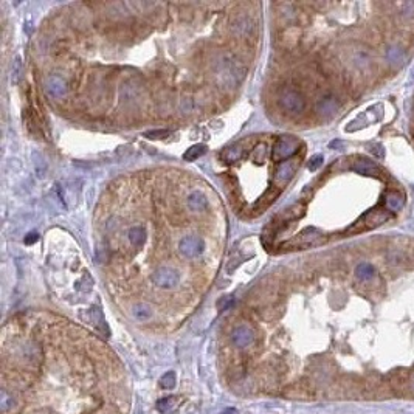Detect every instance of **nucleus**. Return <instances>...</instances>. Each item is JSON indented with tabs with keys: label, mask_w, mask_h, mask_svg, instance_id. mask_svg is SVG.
<instances>
[{
	"label": "nucleus",
	"mask_w": 414,
	"mask_h": 414,
	"mask_svg": "<svg viewBox=\"0 0 414 414\" xmlns=\"http://www.w3.org/2000/svg\"><path fill=\"white\" fill-rule=\"evenodd\" d=\"M206 205H208V200H206V197L202 192L194 191L192 194H189L188 206H189L191 211H203L206 208Z\"/></svg>",
	"instance_id": "obj_12"
},
{
	"label": "nucleus",
	"mask_w": 414,
	"mask_h": 414,
	"mask_svg": "<svg viewBox=\"0 0 414 414\" xmlns=\"http://www.w3.org/2000/svg\"><path fill=\"white\" fill-rule=\"evenodd\" d=\"M389 219V213L382 210V208H376L368 211L363 217H360L349 230L347 233H360V231H366V230H373L376 227H380L382 224H385Z\"/></svg>",
	"instance_id": "obj_2"
},
{
	"label": "nucleus",
	"mask_w": 414,
	"mask_h": 414,
	"mask_svg": "<svg viewBox=\"0 0 414 414\" xmlns=\"http://www.w3.org/2000/svg\"><path fill=\"white\" fill-rule=\"evenodd\" d=\"M206 152V146H203V144H195V146H192V147H189L185 154H183V159L186 160V162H194V160H197L199 157H202V155Z\"/></svg>",
	"instance_id": "obj_19"
},
{
	"label": "nucleus",
	"mask_w": 414,
	"mask_h": 414,
	"mask_svg": "<svg viewBox=\"0 0 414 414\" xmlns=\"http://www.w3.org/2000/svg\"><path fill=\"white\" fill-rule=\"evenodd\" d=\"M371 152L376 155V159H379V160H383L385 159V149L380 144H374L371 147Z\"/></svg>",
	"instance_id": "obj_26"
},
{
	"label": "nucleus",
	"mask_w": 414,
	"mask_h": 414,
	"mask_svg": "<svg viewBox=\"0 0 414 414\" xmlns=\"http://www.w3.org/2000/svg\"><path fill=\"white\" fill-rule=\"evenodd\" d=\"M132 314H134V317H135L138 321H146V320H149V317L152 315V310H150V307H149L147 304L140 302V304L134 306Z\"/></svg>",
	"instance_id": "obj_18"
},
{
	"label": "nucleus",
	"mask_w": 414,
	"mask_h": 414,
	"mask_svg": "<svg viewBox=\"0 0 414 414\" xmlns=\"http://www.w3.org/2000/svg\"><path fill=\"white\" fill-rule=\"evenodd\" d=\"M10 405L13 406V400L8 397L7 391L2 389V394H0V409H2V412H7L8 408H10Z\"/></svg>",
	"instance_id": "obj_22"
},
{
	"label": "nucleus",
	"mask_w": 414,
	"mask_h": 414,
	"mask_svg": "<svg viewBox=\"0 0 414 414\" xmlns=\"http://www.w3.org/2000/svg\"><path fill=\"white\" fill-rule=\"evenodd\" d=\"M279 104L289 114H299L304 109V99H302V96L298 92H295V90H286L281 95V98H279Z\"/></svg>",
	"instance_id": "obj_5"
},
{
	"label": "nucleus",
	"mask_w": 414,
	"mask_h": 414,
	"mask_svg": "<svg viewBox=\"0 0 414 414\" xmlns=\"http://www.w3.org/2000/svg\"><path fill=\"white\" fill-rule=\"evenodd\" d=\"M298 150V140L292 137H281L273 147V159L276 162H281L284 159H289Z\"/></svg>",
	"instance_id": "obj_4"
},
{
	"label": "nucleus",
	"mask_w": 414,
	"mask_h": 414,
	"mask_svg": "<svg viewBox=\"0 0 414 414\" xmlns=\"http://www.w3.org/2000/svg\"><path fill=\"white\" fill-rule=\"evenodd\" d=\"M203 247H205L203 241L197 236H186L179 244L180 253L186 257H197L203 251Z\"/></svg>",
	"instance_id": "obj_6"
},
{
	"label": "nucleus",
	"mask_w": 414,
	"mask_h": 414,
	"mask_svg": "<svg viewBox=\"0 0 414 414\" xmlns=\"http://www.w3.org/2000/svg\"><path fill=\"white\" fill-rule=\"evenodd\" d=\"M127 237L130 241V244L137 248L143 247V244L146 242V230L143 227H132L127 233Z\"/></svg>",
	"instance_id": "obj_13"
},
{
	"label": "nucleus",
	"mask_w": 414,
	"mask_h": 414,
	"mask_svg": "<svg viewBox=\"0 0 414 414\" xmlns=\"http://www.w3.org/2000/svg\"><path fill=\"white\" fill-rule=\"evenodd\" d=\"M37 237H39V234L31 233V234H28V236L25 237V244H33V242H36V241H37Z\"/></svg>",
	"instance_id": "obj_28"
},
{
	"label": "nucleus",
	"mask_w": 414,
	"mask_h": 414,
	"mask_svg": "<svg viewBox=\"0 0 414 414\" xmlns=\"http://www.w3.org/2000/svg\"><path fill=\"white\" fill-rule=\"evenodd\" d=\"M241 152H242L241 147H231V149H228V150L224 154V157H225V160H228V162H234V160H237V159L241 157Z\"/></svg>",
	"instance_id": "obj_23"
},
{
	"label": "nucleus",
	"mask_w": 414,
	"mask_h": 414,
	"mask_svg": "<svg viewBox=\"0 0 414 414\" xmlns=\"http://www.w3.org/2000/svg\"><path fill=\"white\" fill-rule=\"evenodd\" d=\"M152 281L155 286H159L162 289H172L174 286L179 284L180 276L174 269L169 267H162L159 270H155L152 273Z\"/></svg>",
	"instance_id": "obj_3"
},
{
	"label": "nucleus",
	"mask_w": 414,
	"mask_h": 414,
	"mask_svg": "<svg viewBox=\"0 0 414 414\" xmlns=\"http://www.w3.org/2000/svg\"><path fill=\"white\" fill-rule=\"evenodd\" d=\"M385 203H386V208L391 211V213H397L403 208L405 205V199L400 192L397 191H389L385 197Z\"/></svg>",
	"instance_id": "obj_10"
},
{
	"label": "nucleus",
	"mask_w": 414,
	"mask_h": 414,
	"mask_svg": "<svg viewBox=\"0 0 414 414\" xmlns=\"http://www.w3.org/2000/svg\"><path fill=\"white\" fill-rule=\"evenodd\" d=\"M278 194H279V189H270V191H267L264 195H263V199L259 200L256 203V211H261L263 213V210H266V208H269L270 206V203H273L275 202V199L278 197Z\"/></svg>",
	"instance_id": "obj_17"
},
{
	"label": "nucleus",
	"mask_w": 414,
	"mask_h": 414,
	"mask_svg": "<svg viewBox=\"0 0 414 414\" xmlns=\"http://www.w3.org/2000/svg\"><path fill=\"white\" fill-rule=\"evenodd\" d=\"M351 169L358 172V174H363V176H369V177H380L382 176V171L369 160H357L351 165Z\"/></svg>",
	"instance_id": "obj_7"
},
{
	"label": "nucleus",
	"mask_w": 414,
	"mask_h": 414,
	"mask_svg": "<svg viewBox=\"0 0 414 414\" xmlns=\"http://www.w3.org/2000/svg\"><path fill=\"white\" fill-rule=\"evenodd\" d=\"M296 163L295 162H284V163H279V166H278V169H276V176H275V179H276V182L278 183H286V182H289L292 177H293V174H295V171H296Z\"/></svg>",
	"instance_id": "obj_9"
},
{
	"label": "nucleus",
	"mask_w": 414,
	"mask_h": 414,
	"mask_svg": "<svg viewBox=\"0 0 414 414\" xmlns=\"http://www.w3.org/2000/svg\"><path fill=\"white\" fill-rule=\"evenodd\" d=\"M409 82H414V67L411 70V76H409Z\"/></svg>",
	"instance_id": "obj_30"
},
{
	"label": "nucleus",
	"mask_w": 414,
	"mask_h": 414,
	"mask_svg": "<svg viewBox=\"0 0 414 414\" xmlns=\"http://www.w3.org/2000/svg\"><path fill=\"white\" fill-rule=\"evenodd\" d=\"M326 242V237L317 230L309 227L306 230H302L299 234H296L293 239H290L289 242L282 244V248H307V247H318L321 244Z\"/></svg>",
	"instance_id": "obj_1"
},
{
	"label": "nucleus",
	"mask_w": 414,
	"mask_h": 414,
	"mask_svg": "<svg viewBox=\"0 0 414 414\" xmlns=\"http://www.w3.org/2000/svg\"><path fill=\"white\" fill-rule=\"evenodd\" d=\"M169 134H171L169 130H150V132H146V137L147 138H165Z\"/></svg>",
	"instance_id": "obj_25"
},
{
	"label": "nucleus",
	"mask_w": 414,
	"mask_h": 414,
	"mask_svg": "<svg viewBox=\"0 0 414 414\" xmlns=\"http://www.w3.org/2000/svg\"><path fill=\"white\" fill-rule=\"evenodd\" d=\"M338 109V102L335 101V98H323L320 102H318V106H317V111L321 114V115H332L335 114Z\"/></svg>",
	"instance_id": "obj_14"
},
{
	"label": "nucleus",
	"mask_w": 414,
	"mask_h": 414,
	"mask_svg": "<svg viewBox=\"0 0 414 414\" xmlns=\"http://www.w3.org/2000/svg\"><path fill=\"white\" fill-rule=\"evenodd\" d=\"M179 403H180V400L177 397H174V396L165 397V399H160L157 402V409L162 411L163 414H171V412H174L177 409Z\"/></svg>",
	"instance_id": "obj_15"
},
{
	"label": "nucleus",
	"mask_w": 414,
	"mask_h": 414,
	"mask_svg": "<svg viewBox=\"0 0 414 414\" xmlns=\"http://www.w3.org/2000/svg\"><path fill=\"white\" fill-rule=\"evenodd\" d=\"M321 165H323V155H315V157H312L309 162V169L317 171Z\"/></svg>",
	"instance_id": "obj_24"
},
{
	"label": "nucleus",
	"mask_w": 414,
	"mask_h": 414,
	"mask_svg": "<svg viewBox=\"0 0 414 414\" xmlns=\"http://www.w3.org/2000/svg\"><path fill=\"white\" fill-rule=\"evenodd\" d=\"M237 411L234 408H227L225 411H222V414H236Z\"/></svg>",
	"instance_id": "obj_29"
},
{
	"label": "nucleus",
	"mask_w": 414,
	"mask_h": 414,
	"mask_svg": "<svg viewBox=\"0 0 414 414\" xmlns=\"http://www.w3.org/2000/svg\"><path fill=\"white\" fill-rule=\"evenodd\" d=\"M231 302H233V298L231 296H227V298H224V299H221L217 302V307H219V310H225V309H228L231 306Z\"/></svg>",
	"instance_id": "obj_27"
},
{
	"label": "nucleus",
	"mask_w": 414,
	"mask_h": 414,
	"mask_svg": "<svg viewBox=\"0 0 414 414\" xmlns=\"http://www.w3.org/2000/svg\"><path fill=\"white\" fill-rule=\"evenodd\" d=\"M386 58L391 64H400L402 59H403V53H402V48L399 47H389L386 50Z\"/></svg>",
	"instance_id": "obj_20"
},
{
	"label": "nucleus",
	"mask_w": 414,
	"mask_h": 414,
	"mask_svg": "<svg viewBox=\"0 0 414 414\" xmlns=\"http://www.w3.org/2000/svg\"><path fill=\"white\" fill-rule=\"evenodd\" d=\"M160 386L163 389H172L176 386V373L174 371H168L165 376H162L160 379Z\"/></svg>",
	"instance_id": "obj_21"
},
{
	"label": "nucleus",
	"mask_w": 414,
	"mask_h": 414,
	"mask_svg": "<svg viewBox=\"0 0 414 414\" xmlns=\"http://www.w3.org/2000/svg\"><path fill=\"white\" fill-rule=\"evenodd\" d=\"M45 89L50 95L53 96H61L66 93V81L59 76H50L45 82Z\"/></svg>",
	"instance_id": "obj_11"
},
{
	"label": "nucleus",
	"mask_w": 414,
	"mask_h": 414,
	"mask_svg": "<svg viewBox=\"0 0 414 414\" xmlns=\"http://www.w3.org/2000/svg\"><path fill=\"white\" fill-rule=\"evenodd\" d=\"M233 343L237 346V347H247L253 343L254 340V335H253V331L245 328V326H241L237 328L234 332H233Z\"/></svg>",
	"instance_id": "obj_8"
},
{
	"label": "nucleus",
	"mask_w": 414,
	"mask_h": 414,
	"mask_svg": "<svg viewBox=\"0 0 414 414\" xmlns=\"http://www.w3.org/2000/svg\"><path fill=\"white\" fill-rule=\"evenodd\" d=\"M374 275H376V269L369 263H361L355 269V276L360 281H369Z\"/></svg>",
	"instance_id": "obj_16"
}]
</instances>
